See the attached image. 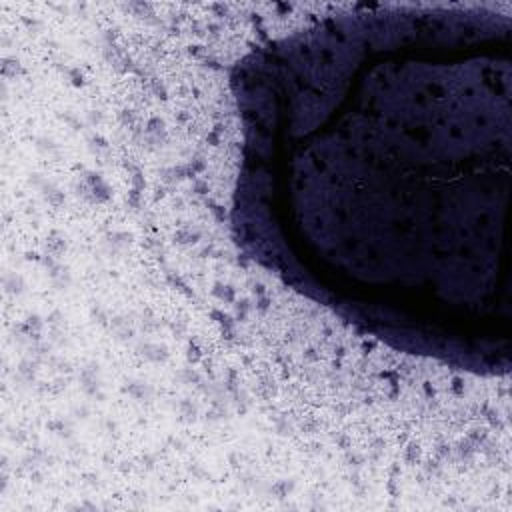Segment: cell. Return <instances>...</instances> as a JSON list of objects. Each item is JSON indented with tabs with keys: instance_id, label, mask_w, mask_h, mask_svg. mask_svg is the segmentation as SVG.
<instances>
[{
	"instance_id": "cell-1",
	"label": "cell",
	"mask_w": 512,
	"mask_h": 512,
	"mask_svg": "<svg viewBox=\"0 0 512 512\" xmlns=\"http://www.w3.org/2000/svg\"><path fill=\"white\" fill-rule=\"evenodd\" d=\"M238 248L400 352L512 366V18L374 6L242 56Z\"/></svg>"
}]
</instances>
